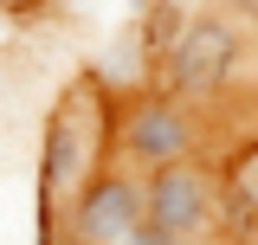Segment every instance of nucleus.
<instances>
[{
	"instance_id": "1",
	"label": "nucleus",
	"mask_w": 258,
	"mask_h": 245,
	"mask_svg": "<svg viewBox=\"0 0 258 245\" xmlns=\"http://www.w3.org/2000/svg\"><path fill=\"white\" fill-rule=\"evenodd\" d=\"M110 161H116V103L84 78L45 116V142H39V200H45V219L64 213Z\"/></svg>"
},
{
	"instance_id": "8",
	"label": "nucleus",
	"mask_w": 258,
	"mask_h": 245,
	"mask_svg": "<svg viewBox=\"0 0 258 245\" xmlns=\"http://www.w3.org/2000/svg\"><path fill=\"white\" fill-rule=\"evenodd\" d=\"M252 245H258V239H252Z\"/></svg>"
},
{
	"instance_id": "7",
	"label": "nucleus",
	"mask_w": 258,
	"mask_h": 245,
	"mask_svg": "<svg viewBox=\"0 0 258 245\" xmlns=\"http://www.w3.org/2000/svg\"><path fill=\"white\" fill-rule=\"evenodd\" d=\"M32 245H64V239H58V226H45V232H39Z\"/></svg>"
},
{
	"instance_id": "2",
	"label": "nucleus",
	"mask_w": 258,
	"mask_h": 245,
	"mask_svg": "<svg viewBox=\"0 0 258 245\" xmlns=\"http://www.w3.org/2000/svg\"><path fill=\"white\" fill-rule=\"evenodd\" d=\"M245 45H252V26L239 13H187L181 39L155 58V91L181 97V103L226 97L232 78L245 71Z\"/></svg>"
},
{
	"instance_id": "5",
	"label": "nucleus",
	"mask_w": 258,
	"mask_h": 245,
	"mask_svg": "<svg viewBox=\"0 0 258 245\" xmlns=\"http://www.w3.org/2000/svg\"><path fill=\"white\" fill-rule=\"evenodd\" d=\"M142 200H149V226L174 232L181 245H200L220 226V187L207 174V161H181V168L142 174Z\"/></svg>"
},
{
	"instance_id": "3",
	"label": "nucleus",
	"mask_w": 258,
	"mask_h": 245,
	"mask_svg": "<svg viewBox=\"0 0 258 245\" xmlns=\"http://www.w3.org/2000/svg\"><path fill=\"white\" fill-rule=\"evenodd\" d=\"M200 161V110L168 91H136L116 103V168L129 174H161Z\"/></svg>"
},
{
	"instance_id": "4",
	"label": "nucleus",
	"mask_w": 258,
	"mask_h": 245,
	"mask_svg": "<svg viewBox=\"0 0 258 245\" xmlns=\"http://www.w3.org/2000/svg\"><path fill=\"white\" fill-rule=\"evenodd\" d=\"M149 219V200H142V174H129V168H103L64 213H52L45 226H58L64 245H123L136 226Z\"/></svg>"
},
{
	"instance_id": "6",
	"label": "nucleus",
	"mask_w": 258,
	"mask_h": 245,
	"mask_svg": "<svg viewBox=\"0 0 258 245\" xmlns=\"http://www.w3.org/2000/svg\"><path fill=\"white\" fill-rule=\"evenodd\" d=\"M123 245H181V239H174V232H161V226H149V219H142V226H136V232H129Z\"/></svg>"
}]
</instances>
